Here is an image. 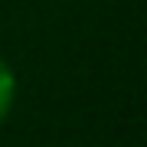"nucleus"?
<instances>
[{
    "label": "nucleus",
    "mask_w": 147,
    "mask_h": 147,
    "mask_svg": "<svg viewBox=\"0 0 147 147\" xmlns=\"http://www.w3.org/2000/svg\"><path fill=\"white\" fill-rule=\"evenodd\" d=\"M13 101H16V75H13V69L0 59V124L10 118Z\"/></svg>",
    "instance_id": "f257e3e1"
}]
</instances>
